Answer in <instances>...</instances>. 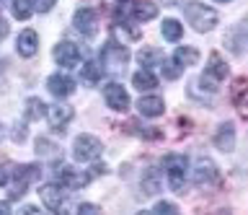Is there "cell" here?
<instances>
[{
    "label": "cell",
    "mask_w": 248,
    "mask_h": 215,
    "mask_svg": "<svg viewBox=\"0 0 248 215\" xmlns=\"http://www.w3.org/2000/svg\"><path fill=\"white\" fill-rule=\"evenodd\" d=\"M215 145L220 148L222 153H230L232 148H235V127L230 125V122H225V125L217 127L215 132Z\"/></svg>",
    "instance_id": "14"
},
{
    "label": "cell",
    "mask_w": 248,
    "mask_h": 215,
    "mask_svg": "<svg viewBox=\"0 0 248 215\" xmlns=\"http://www.w3.org/2000/svg\"><path fill=\"white\" fill-rule=\"evenodd\" d=\"M16 50H18L21 57H34L39 50V34L34 29H23L18 34V42H16Z\"/></svg>",
    "instance_id": "11"
},
{
    "label": "cell",
    "mask_w": 248,
    "mask_h": 215,
    "mask_svg": "<svg viewBox=\"0 0 248 215\" xmlns=\"http://www.w3.org/2000/svg\"><path fill=\"white\" fill-rule=\"evenodd\" d=\"M137 60H140V65H142V67H147V70H150L153 65H160L166 57H163V52H160V50L145 47V50H140V52H137Z\"/></svg>",
    "instance_id": "19"
},
{
    "label": "cell",
    "mask_w": 248,
    "mask_h": 215,
    "mask_svg": "<svg viewBox=\"0 0 248 215\" xmlns=\"http://www.w3.org/2000/svg\"><path fill=\"white\" fill-rule=\"evenodd\" d=\"M39 197H42V205L46 210H60L65 205V189L60 184H44V187H39Z\"/></svg>",
    "instance_id": "9"
},
{
    "label": "cell",
    "mask_w": 248,
    "mask_h": 215,
    "mask_svg": "<svg viewBox=\"0 0 248 215\" xmlns=\"http://www.w3.org/2000/svg\"><path fill=\"white\" fill-rule=\"evenodd\" d=\"M73 24L85 39H93V36L98 34V13L93 8H78L75 16H73Z\"/></svg>",
    "instance_id": "5"
},
{
    "label": "cell",
    "mask_w": 248,
    "mask_h": 215,
    "mask_svg": "<svg viewBox=\"0 0 248 215\" xmlns=\"http://www.w3.org/2000/svg\"><path fill=\"white\" fill-rule=\"evenodd\" d=\"M243 88H246V78H238L235 86H232V101H235L240 109H243Z\"/></svg>",
    "instance_id": "28"
},
{
    "label": "cell",
    "mask_w": 248,
    "mask_h": 215,
    "mask_svg": "<svg viewBox=\"0 0 248 215\" xmlns=\"http://www.w3.org/2000/svg\"><path fill=\"white\" fill-rule=\"evenodd\" d=\"M184 13H186L189 26L194 29V32H199V34H204V32H209V29H215L217 21H220V16H217L215 8H209V5H204V3H197V0L186 3Z\"/></svg>",
    "instance_id": "1"
},
{
    "label": "cell",
    "mask_w": 248,
    "mask_h": 215,
    "mask_svg": "<svg viewBox=\"0 0 248 215\" xmlns=\"http://www.w3.org/2000/svg\"><path fill=\"white\" fill-rule=\"evenodd\" d=\"M104 99L114 112H127L129 109V96H127V91H124V86H119V83H108L104 88Z\"/></svg>",
    "instance_id": "7"
},
{
    "label": "cell",
    "mask_w": 248,
    "mask_h": 215,
    "mask_svg": "<svg viewBox=\"0 0 248 215\" xmlns=\"http://www.w3.org/2000/svg\"><path fill=\"white\" fill-rule=\"evenodd\" d=\"M132 86H135L137 91H153L155 86H158V78H155L147 67H142V70H137L135 75H132Z\"/></svg>",
    "instance_id": "18"
},
{
    "label": "cell",
    "mask_w": 248,
    "mask_h": 215,
    "mask_svg": "<svg viewBox=\"0 0 248 215\" xmlns=\"http://www.w3.org/2000/svg\"><path fill=\"white\" fill-rule=\"evenodd\" d=\"M101 67L104 70H108V73H122L124 67H127V63H129V52H127V47L124 44H119V42H106L104 44V50H101Z\"/></svg>",
    "instance_id": "2"
},
{
    "label": "cell",
    "mask_w": 248,
    "mask_h": 215,
    "mask_svg": "<svg viewBox=\"0 0 248 215\" xmlns=\"http://www.w3.org/2000/svg\"><path fill=\"white\" fill-rule=\"evenodd\" d=\"M54 3H57V0H34V11H39V13H49L52 8H54Z\"/></svg>",
    "instance_id": "29"
},
{
    "label": "cell",
    "mask_w": 248,
    "mask_h": 215,
    "mask_svg": "<svg viewBox=\"0 0 248 215\" xmlns=\"http://www.w3.org/2000/svg\"><path fill=\"white\" fill-rule=\"evenodd\" d=\"M80 60H83V52L73 42H60L57 47H54V63H57L60 67H65V70L80 65Z\"/></svg>",
    "instance_id": "6"
},
{
    "label": "cell",
    "mask_w": 248,
    "mask_h": 215,
    "mask_svg": "<svg viewBox=\"0 0 248 215\" xmlns=\"http://www.w3.org/2000/svg\"><path fill=\"white\" fill-rule=\"evenodd\" d=\"M220 3H228V0H220Z\"/></svg>",
    "instance_id": "39"
},
{
    "label": "cell",
    "mask_w": 248,
    "mask_h": 215,
    "mask_svg": "<svg viewBox=\"0 0 248 215\" xmlns=\"http://www.w3.org/2000/svg\"><path fill=\"white\" fill-rule=\"evenodd\" d=\"M166 5H178V3H184V0H163Z\"/></svg>",
    "instance_id": "37"
},
{
    "label": "cell",
    "mask_w": 248,
    "mask_h": 215,
    "mask_svg": "<svg viewBox=\"0 0 248 215\" xmlns=\"http://www.w3.org/2000/svg\"><path fill=\"white\" fill-rule=\"evenodd\" d=\"M132 18L135 21H153L158 16V8H155L153 3H147V0H137V3H132Z\"/></svg>",
    "instance_id": "16"
},
{
    "label": "cell",
    "mask_w": 248,
    "mask_h": 215,
    "mask_svg": "<svg viewBox=\"0 0 248 215\" xmlns=\"http://www.w3.org/2000/svg\"><path fill=\"white\" fill-rule=\"evenodd\" d=\"M80 78H83V83H88V86H96V83H98L101 78H104V67L91 60V63H85V65H83Z\"/></svg>",
    "instance_id": "20"
},
{
    "label": "cell",
    "mask_w": 248,
    "mask_h": 215,
    "mask_svg": "<svg viewBox=\"0 0 248 215\" xmlns=\"http://www.w3.org/2000/svg\"><path fill=\"white\" fill-rule=\"evenodd\" d=\"M31 13H34L31 0H13V16L18 18V21H26Z\"/></svg>",
    "instance_id": "25"
},
{
    "label": "cell",
    "mask_w": 248,
    "mask_h": 215,
    "mask_svg": "<svg viewBox=\"0 0 248 215\" xmlns=\"http://www.w3.org/2000/svg\"><path fill=\"white\" fill-rule=\"evenodd\" d=\"M101 174H106V166H101V164H98V166H93V168H91V176H101Z\"/></svg>",
    "instance_id": "33"
},
{
    "label": "cell",
    "mask_w": 248,
    "mask_h": 215,
    "mask_svg": "<svg viewBox=\"0 0 248 215\" xmlns=\"http://www.w3.org/2000/svg\"><path fill=\"white\" fill-rule=\"evenodd\" d=\"M0 213H11V205H8V202H0Z\"/></svg>",
    "instance_id": "36"
},
{
    "label": "cell",
    "mask_w": 248,
    "mask_h": 215,
    "mask_svg": "<svg viewBox=\"0 0 248 215\" xmlns=\"http://www.w3.org/2000/svg\"><path fill=\"white\" fill-rule=\"evenodd\" d=\"M3 135H5V132H3V125H0V140H3Z\"/></svg>",
    "instance_id": "38"
},
{
    "label": "cell",
    "mask_w": 248,
    "mask_h": 215,
    "mask_svg": "<svg viewBox=\"0 0 248 215\" xmlns=\"http://www.w3.org/2000/svg\"><path fill=\"white\" fill-rule=\"evenodd\" d=\"M101 207H96V205H80L78 207V213H98Z\"/></svg>",
    "instance_id": "32"
},
{
    "label": "cell",
    "mask_w": 248,
    "mask_h": 215,
    "mask_svg": "<svg viewBox=\"0 0 248 215\" xmlns=\"http://www.w3.org/2000/svg\"><path fill=\"white\" fill-rule=\"evenodd\" d=\"M54 179H57L62 187H70V189H80L88 184L91 176H83V174H78L75 168H70V166H57V174H54Z\"/></svg>",
    "instance_id": "10"
},
{
    "label": "cell",
    "mask_w": 248,
    "mask_h": 215,
    "mask_svg": "<svg viewBox=\"0 0 248 215\" xmlns=\"http://www.w3.org/2000/svg\"><path fill=\"white\" fill-rule=\"evenodd\" d=\"M173 60H176L181 67H184V65H197V63H199V52L194 50V47H178Z\"/></svg>",
    "instance_id": "22"
},
{
    "label": "cell",
    "mask_w": 248,
    "mask_h": 215,
    "mask_svg": "<svg viewBox=\"0 0 248 215\" xmlns=\"http://www.w3.org/2000/svg\"><path fill=\"white\" fill-rule=\"evenodd\" d=\"M29 137V130L23 127V125H16L13 127V143H23Z\"/></svg>",
    "instance_id": "30"
},
{
    "label": "cell",
    "mask_w": 248,
    "mask_h": 215,
    "mask_svg": "<svg viewBox=\"0 0 248 215\" xmlns=\"http://www.w3.org/2000/svg\"><path fill=\"white\" fill-rule=\"evenodd\" d=\"M207 78H212V81H222L225 75H228V65H225V60L217 55V52H212L209 55V65H207Z\"/></svg>",
    "instance_id": "17"
},
{
    "label": "cell",
    "mask_w": 248,
    "mask_h": 215,
    "mask_svg": "<svg viewBox=\"0 0 248 215\" xmlns=\"http://www.w3.org/2000/svg\"><path fill=\"white\" fill-rule=\"evenodd\" d=\"M5 184H8V174H5V168L0 166V187H5Z\"/></svg>",
    "instance_id": "35"
},
{
    "label": "cell",
    "mask_w": 248,
    "mask_h": 215,
    "mask_svg": "<svg viewBox=\"0 0 248 215\" xmlns=\"http://www.w3.org/2000/svg\"><path fill=\"white\" fill-rule=\"evenodd\" d=\"M166 166V176H168V187L173 192H181L186 184V156H178V153H170L163 161Z\"/></svg>",
    "instance_id": "3"
},
{
    "label": "cell",
    "mask_w": 248,
    "mask_h": 215,
    "mask_svg": "<svg viewBox=\"0 0 248 215\" xmlns=\"http://www.w3.org/2000/svg\"><path fill=\"white\" fill-rule=\"evenodd\" d=\"M5 36H8V24H5L3 18H0V42H3Z\"/></svg>",
    "instance_id": "34"
},
{
    "label": "cell",
    "mask_w": 248,
    "mask_h": 215,
    "mask_svg": "<svg viewBox=\"0 0 248 215\" xmlns=\"http://www.w3.org/2000/svg\"><path fill=\"white\" fill-rule=\"evenodd\" d=\"M46 88H49L52 96L67 99V96L75 91V81L70 78V75H65V73H54V75H49V78H46Z\"/></svg>",
    "instance_id": "8"
},
{
    "label": "cell",
    "mask_w": 248,
    "mask_h": 215,
    "mask_svg": "<svg viewBox=\"0 0 248 215\" xmlns=\"http://www.w3.org/2000/svg\"><path fill=\"white\" fill-rule=\"evenodd\" d=\"M104 153V143L93 135H78L73 143V156L75 161H96Z\"/></svg>",
    "instance_id": "4"
},
{
    "label": "cell",
    "mask_w": 248,
    "mask_h": 215,
    "mask_svg": "<svg viewBox=\"0 0 248 215\" xmlns=\"http://www.w3.org/2000/svg\"><path fill=\"white\" fill-rule=\"evenodd\" d=\"M46 114V104L42 101V99H29L26 101V119H42Z\"/></svg>",
    "instance_id": "23"
},
{
    "label": "cell",
    "mask_w": 248,
    "mask_h": 215,
    "mask_svg": "<svg viewBox=\"0 0 248 215\" xmlns=\"http://www.w3.org/2000/svg\"><path fill=\"white\" fill-rule=\"evenodd\" d=\"M160 65H163V78H166V81H176L178 75H181V70H184L176 60H163Z\"/></svg>",
    "instance_id": "27"
},
{
    "label": "cell",
    "mask_w": 248,
    "mask_h": 215,
    "mask_svg": "<svg viewBox=\"0 0 248 215\" xmlns=\"http://www.w3.org/2000/svg\"><path fill=\"white\" fill-rule=\"evenodd\" d=\"M137 109L142 117H160V114L166 112V101H163L160 96H142L137 101Z\"/></svg>",
    "instance_id": "15"
},
{
    "label": "cell",
    "mask_w": 248,
    "mask_h": 215,
    "mask_svg": "<svg viewBox=\"0 0 248 215\" xmlns=\"http://www.w3.org/2000/svg\"><path fill=\"white\" fill-rule=\"evenodd\" d=\"M160 32H163V36H166V42H178L184 36V29H181V24H178L176 18H166V21H163Z\"/></svg>",
    "instance_id": "21"
},
{
    "label": "cell",
    "mask_w": 248,
    "mask_h": 215,
    "mask_svg": "<svg viewBox=\"0 0 248 215\" xmlns=\"http://www.w3.org/2000/svg\"><path fill=\"white\" fill-rule=\"evenodd\" d=\"M36 153H39V156H46V158H54L60 153V148L52 140H46V137H39V140H36Z\"/></svg>",
    "instance_id": "26"
},
{
    "label": "cell",
    "mask_w": 248,
    "mask_h": 215,
    "mask_svg": "<svg viewBox=\"0 0 248 215\" xmlns=\"http://www.w3.org/2000/svg\"><path fill=\"white\" fill-rule=\"evenodd\" d=\"M217 179V168H215V164L209 158H204L202 156L199 161H197V168H194V182L199 184V187H204V184H212Z\"/></svg>",
    "instance_id": "13"
},
{
    "label": "cell",
    "mask_w": 248,
    "mask_h": 215,
    "mask_svg": "<svg viewBox=\"0 0 248 215\" xmlns=\"http://www.w3.org/2000/svg\"><path fill=\"white\" fill-rule=\"evenodd\" d=\"M142 189H145V195H158V189H160V176L158 171H147L142 176Z\"/></svg>",
    "instance_id": "24"
},
{
    "label": "cell",
    "mask_w": 248,
    "mask_h": 215,
    "mask_svg": "<svg viewBox=\"0 0 248 215\" xmlns=\"http://www.w3.org/2000/svg\"><path fill=\"white\" fill-rule=\"evenodd\" d=\"M153 210H155V213H178V207L170 205V202H158V205L153 207Z\"/></svg>",
    "instance_id": "31"
},
{
    "label": "cell",
    "mask_w": 248,
    "mask_h": 215,
    "mask_svg": "<svg viewBox=\"0 0 248 215\" xmlns=\"http://www.w3.org/2000/svg\"><path fill=\"white\" fill-rule=\"evenodd\" d=\"M46 119H49V125H52L54 130H65L67 122L73 119V109H70V106H65V104H54V106H49V109H46Z\"/></svg>",
    "instance_id": "12"
}]
</instances>
